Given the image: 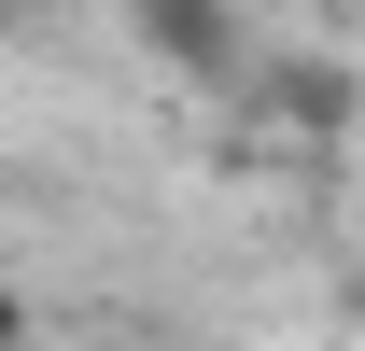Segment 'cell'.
I'll list each match as a JSON object with an SVG mask.
<instances>
[{
	"label": "cell",
	"mask_w": 365,
	"mask_h": 351,
	"mask_svg": "<svg viewBox=\"0 0 365 351\" xmlns=\"http://www.w3.org/2000/svg\"><path fill=\"white\" fill-rule=\"evenodd\" d=\"M127 43L155 56L169 85H211V98L253 85V29H239V0H127Z\"/></svg>",
	"instance_id": "6da1fadb"
},
{
	"label": "cell",
	"mask_w": 365,
	"mask_h": 351,
	"mask_svg": "<svg viewBox=\"0 0 365 351\" xmlns=\"http://www.w3.org/2000/svg\"><path fill=\"white\" fill-rule=\"evenodd\" d=\"M253 113H267V141H337L365 113V85H351V56H267V71H253Z\"/></svg>",
	"instance_id": "7a4b0ae2"
},
{
	"label": "cell",
	"mask_w": 365,
	"mask_h": 351,
	"mask_svg": "<svg viewBox=\"0 0 365 351\" xmlns=\"http://www.w3.org/2000/svg\"><path fill=\"white\" fill-rule=\"evenodd\" d=\"M0 351H29V295H14V281H0Z\"/></svg>",
	"instance_id": "3957f363"
},
{
	"label": "cell",
	"mask_w": 365,
	"mask_h": 351,
	"mask_svg": "<svg viewBox=\"0 0 365 351\" xmlns=\"http://www.w3.org/2000/svg\"><path fill=\"white\" fill-rule=\"evenodd\" d=\"M0 14H56V0H0Z\"/></svg>",
	"instance_id": "277c9868"
}]
</instances>
